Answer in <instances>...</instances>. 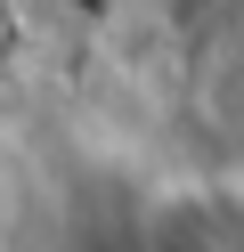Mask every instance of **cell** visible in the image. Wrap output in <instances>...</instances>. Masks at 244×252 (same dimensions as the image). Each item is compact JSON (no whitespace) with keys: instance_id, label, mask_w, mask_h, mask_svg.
Masks as SVG:
<instances>
[{"instance_id":"6da1fadb","label":"cell","mask_w":244,"mask_h":252,"mask_svg":"<svg viewBox=\"0 0 244 252\" xmlns=\"http://www.w3.org/2000/svg\"><path fill=\"white\" fill-rule=\"evenodd\" d=\"M146 244L155 252H244V212L211 187H179V195L155 203Z\"/></svg>"}]
</instances>
